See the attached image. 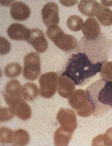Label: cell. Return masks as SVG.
<instances>
[{
    "label": "cell",
    "instance_id": "6da1fadb",
    "mask_svg": "<svg viewBox=\"0 0 112 146\" xmlns=\"http://www.w3.org/2000/svg\"><path fill=\"white\" fill-rule=\"evenodd\" d=\"M102 64L93 63L84 53H73L69 58L64 71L60 75L71 78L76 85L82 86L101 72Z\"/></svg>",
    "mask_w": 112,
    "mask_h": 146
},
{
    "label": "cell",
    "instance_id": "7a4b0ae2",
    "mask_svg": "<svg viewBox=\"0 0 112 146\" xmlns=\"http://www.w3.org/2000/svg\"><path fill=\"white\" fill-rule=\"evenodd\" d=\"M93 108V115L100 117L112 108V81L101 79L86 90Z\"/></svg>",
    "mask_w": 112,
    "mask_h": 146
},
{
    "label": "cell",
    "instance_id": "3957f363",
    "mask_svg": "<svg viewBox=\"0 0 112 146\" xmlns=\"http://www.w3.org/2000/svg\"><path fill=\"white\" fill-rule=\"evenodd\" d=\"M112 46V41L104 34L94 40H88L83 37L78 44L76 52L84 53L93 63L104 64L108 60L109 53Z\"/></svg>",
    "mask_w": 112,
    "mask_h": 146
},
{
    "label": "cell",
    "instance_id": "277c9868",
    "mask_svg": "<svg viewBox=\"0 0 112 146\" xmlns=\"http://www.w3.org/2000/svg\"><path fill=\"white\" fill-rule=\"evenodd\" d=\"M46 34L59 48L65 52L74 51L77 46L76 38L73 36L65 34L61 28L57 25L48 28Z\"/></svg>",
    "mask_w": 112,
    "mask_h": 146
},
{
    "label": "cell",
    "instance_id": "5b68a950",
    "mask_svg": "<svg viewBox=\"0 0 112 146\" xmlns=\"http://www.w3.org/2000/svg\"><path fill=\"white\" fill-rule=\"evenodd\" d=\"M68 103L79 116L87 117L93 114V106L88 100L87 91L83 89L74 91L68 98Z\"/></svg>",
    "mask_w": 112,
    "mask_h": 146
},
{
    "label": "cell",
    "instance_id": "8992f818",
    "mask_svg": "<svg viewBox=\"0 0 112 146\" xmlns=\"http://www.w3.org/2000/svg\"><path fill=\"white\" fill-rule=\"evenodd\" d=\"M41 74L40 59L39 54L31 52L24 58V68L23 75L28 80H36Z\"/></svg>",
    "mask_w": 112,
    "mask_h": 146
},
{
    "label": "cell",
    "instance_id": "52a82bcc",
    "mask_svg": "<svg viewBox=\"0 0 112 146\" xmlns=\"http://www.w3.org/2000/svg\"><path fill=\"white\" fill-rule=\"evenodd\" d=\"M58 75L55 72H51L42 74L38 81L40 96L46 98L53 97L58 88Z\"/></svg>",
    "mask_w": 112,
    "mask_h": 146
},
{
    "label": "cell",
    "instance_id": "ba28073f",
    "mask_svg": "<svg viewBox=\"0 0 112 146\" xmlns=\"http://www.w3.org/2000/svg\"><path fill=\"white\" fill-rule=\"evenodd\" d=\"M22 86L18 80H12L6 84L2 95L6 104L12 108L23 99L22 97Z\"/></svg>",
    "mask_w": 112,
    "mask_h": 146
},
{
    "label": "cell",
    "instance_id": "9c48e42d",
    "mask_svg": "<svg viewBox=\"0 0 112 146\" xmlns=\"http://www.w3.org/2000/svg\"><path fill=\"white\" fill-rule=\"evenodd\" d=\"M56 119L60 127L66 131L72 133L77 127L75 111L71 109L61 108L58 112Z\"/></svg>",
    "mask_w": 112,
    "mask_h": 146
},
{
    "label": "cell",
    "instance_id": "30bf717a",
    "mask_svg": "<svg viewBox=\"0 0 112 146\" xmlns=\"http://www.w3.org/2000/svg\"><path fill=\"white\" fill-rule=\"evenodd\" d=\"M59 11L57 4L54 2L46 3L42 10L43 22L47 27H52L59 23Z\"/></svg>",
    "mask_w": 112,
    "mask_h": 146
},
{
    "label": "cell",
    "instance_id": "8fae6325",
    "mask_svg": "<svg viewBox=\"0 0 112 146\" xmlns=\"http://www.w3.org/2000/svg\"><path fill=\"white\" fill-rule=\"evenodd\" d=\"M31 32V36L27 42L32 45L38 53L45 52L48 48V43L43 32L38 28L32 29Z\"/></svg>",
    "mask_w": 112,
    "mask_h": 146
},
{
    "label": "cell",
    "instance_id": "7c38bea8",
    "mask_svg": "<svg viewBox=\"0 0 112 146\" xmlns=\"http://www.w3.org/2000/svg\"><path fill=\"white\" fill-rule=\"evenodd\" d=\"M84 37L88 40H94L101 35V27L94 17H89L85 21L82 28Z\"/></svg>",
    "mask_w": 112,
    "mask_h": 146
},
{
    "label": "cell",
    "instance_id": "4fadbf2b",
    "mask_svg": "<svg viewBox=\"0 0 112 146\" xmlns=\"http://www.w3.org/2000/svg\"><path fill=\"white\" fill-rule=\"evenodd\" d=\"M31 30L23 24L14 23L7 29L8 36L14 40L28 41L31 36Z\"/></svg>",
    "mask_w": 112,
    "mask_h": 146
},
{
    "label": "cell",
    "instance_id": "5bb4252c",
    "mask_svg": "<svg viewBox=\"0 0 112 146\" xmlns=\"http://www.w3.org/2000/svg\"><path fill=\"white\" fill-rule=\"evenodd\" d=\"M10 14L15 20L24 21L31 15V9L27 4L22 1H14L11 6Z\"/></svg>",
    "mask_w": 112,
    "mask_h": 146
},
{
    "label": "cell",
    "instance_id": "9a60e30c",
    "mask_svg": "<svg viewBox=\"0 0 112 146\" xmlns=\"http://www.w3.org/2000/svg\"><path fill=\"white\" fill-rule=\"evenodd\" d=\"M75 83L67 76L60 75L58 80V92L59 95L65 98H69L75 91Z\"/></svg>",
    "mask_w": 112,
    "mask_h": 146
},
{
    "label": "cell",
    "instance_id": "2e32d148",
    "mask_svg": "<svg viewBox=\"0 0 112 146\" xmlns=\"http://www.w3.org/2000/svg\"><path fill=\"white\" fill-rule=\"evenodd\" d=\"M102 6L99 3L94 0H82L79 2L78 9L83 15L93 17L98 15Z\"/></svg>",
    "mask_w": 112,
    "mask_h": 146
},
{
    "label": "cell",
    "instance_id": "e0dca14e",
    "mask_svg": "<svg viewBox=\"0 0 112 146\" xmlns=\"http://www.w3.org/2000/svg\"><path fill=\"white\" fill-rule=\"evenodd\" d=\"M10 108L15 115L23 121H27L31 117L32 111L31 107L24 99L21 100L19 104Z\"/></svg>",
    "mask_w": 112,
    "mask_h": 146
},
{
    "label": "cell",
    "instance_id": "ac0fdd59",
    "mask_svg": "<svg viewBox=\"0 0 112 146\" xmlns=\"http://www.w3.org/2000/svg\"><path fill=\"white\" fill-rule=\"evenodd\" d=\"M22 97L26 101H34L40 94V91L36 84L27 83L22 87Z\"/></svg>",
    "mask_w": 112,
    "mask_h": 146
},
{
    "label": "cell",
    "instance_id": "d6986e66",
    "mask_svg": "<svg viewBox=\"0 0 112 146\" xmlns=\"http://www.w3.org/2000/svg\"><path fill=\"white\" fill-rule=\"evenodd\" d=\"M72 133L64 130L60 127L55 131L54 134V145L59 146H67L71 139Z\"/></svg>",
    "mask_w": 112,
    "mask_h": 146
},
{
    "label": "cell",
    "instance_id": "ffe728a7",
    "mask_svg": "<svg viewBox=\"0 0 112 146\" xmlns=\"http://www.w3.org/2000/svg\"><path fill=\"white\" fill-rule=\"evenodd\" d=\"M30 141V136L27 131L18 129L14 131L12 144L13 145H26Z\"/></svg>",
    "mask_w": 112,
    "mask_h": 146
},
{
    "label": "cell",
    "instance_id": "44dd1931",
    "mask_svg": "<svg viewBox=\"0 0 112 146\" xmlns=\"http://www.w3.org/2000/svg\"><path fill=\"white\" fill-rule=\"evenodd\" d=\"M96 18L102 25L110 27L112 25V11L108 7L102 6Z\"/></svg>",
    "mask_w": 112,
    "mask_h": 146
},
{
    "label": "cell",
    "instance_id": "7402d4cb",
    "mask_svg": "<svg viewBox=\"0 0 112 146\" xmlns=\"http://www.w3.org/2000/svg\"><path fill=\"white\" fill-rule=\"evenodd\" d=\"M93 145H112V128L107 130L104 135L97 136L94 138L92 143Z\"/></svg>",
    "mask_w": 112,
    "mask_h": 146
},
{
    "label": "cell",
    "instance_id": "603a6c76",
    "mask_svg": "<svg viewBox=\"0 0 112 146\" xmlns=\"http://www.w3.org/2000/svg\"><path fill=\"white\" fill-rule=\"evenodd\" d=\"M22 67L20 64L12 62L9 64L4 68V74L9 78H15L20 75Z\"/></svg>",
    "mask_w": 112,
    "mask_h": 146
},
{
    "label": "cell",
    "instance_id": "cb8c5ba5",
    "mask_svg": "<svg viewBox=\"0 0 112 146\" xmlns=\"http://www.w3.org/2000/svg\"><path fill=\"white\" fill-rule=\"evenodd\" d=\"M83 19L77 15H71L67 20L68 28L72 31H79L82 28Z\"/></svg>",
    "mask_w": 112,
    "mask_h": 146
},
{
    "label": "cell",
    "instance_id": "d4e9b609",
    "mask_svg": "<svg viewBox=\"0 0 112 146\" xmlns=\"http://www.w3.org/2000/svg\"><path fill=\"white\" fill-rule=\"evenodd\" d=\"M14 131L6 127H2L0 129V141L2 144H12Z\"/></svg>",
    "mask_w": 112,
    "mask_h": 146
},
{
    "label": "cell",
    "instance_id": "484cf974",
    "mask_svg": "<svg viewBox=\"0 0 112 146\" xmlns=\"http://www.w3.org/2000/svg\"><path fill=\"white\" fill-rule=\"evenodd\" d=\"M102 79L112 81V62L107 61L103 64L100 72Z\"/></svg>",
    "mask_w": 112,
    "mask_h": 146
},
{
    "label": "cell",
    "instance_id": "4316f807",
    "mask_svg": "<svg viewBox=\"0 0 112 146\" xmlns=\"http://www.w3.org/2000/svg\"><path fill=\"white\" fill-rule=\"evenodd\" d=\"M0 114H1V120H0L1 122L11 121L15 115L10 108H3V107L1 108Z\"/></svg>",
    "mask_w": 112,
    "mask_h": 146
},
{
    "label": "cell",
    "instance_id": "83f0119b",
    "mask_svg": "<svg viewBox=\"0 0 112 146\" xmlns=\"http://www.w3.org/2000/svg\"><path fill=\"white\" fill-rule=\"evenodd\" d=\"M0 42H1V44H0V54L1 55H5L9 53L11 48L10 42L3 36L0 37Z\"/></svg>",
    "mask_w": 112,
    "mask_h": 146
},
{
    "label": "cell",
    "instance_id": "f1b7e54d",
    "mask_svg": "<svg viewBox=\"0 0 112 146\" xmlns=\"http://www.w3.org/2000/svg\"><path fill=\"white\" fill-rule=\"evenodd\" d=\"M60 3H61L64 6L70 7V6H74L75 4L77 3V1H60Z\"/></svg>",
    "mask_w": 112,
    "mask_h": 146
},
{
    "label": "cell",
    "instance_id": "f546056e",
    "mask_svg": "<svg viewBox=\"0 0 112 146\" xmlns=\"http://www.w3.org/2000/svg\"><path fill=\"white\" fill-rule=\"evenodd\" d=\"M14 1H0V3H1V6H11L12 4L14 3Z\"/></svg>",
    "mask_w": 112,
    "mask_h": 146
},
{
    "label": "cell",
    "instance_id": "4dcf8cb0",
    "mask_svg": "<svg viewBox=\"0 0 112 146\" xmlns=\"http://www.w3.org/2000/svg\"><path fill=\"white\" fill-rule=\"evenodd\" d=\"M101 3L104 6H112V1H101Z\"/></svg>",
    "mask_w": 112,
    "mask_h": 146
}]
</instances>
